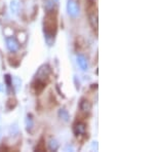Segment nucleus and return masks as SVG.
<instances>
[{
    "label": "nucleus",
    "instance_id": "f257e3e1",
    "mask_svg": "<svg viewBox=\"0 0 154 152\" xmlns=\"http://www.w3.org/2000/svg\"><path fill=\"white\" fill-rule=\"evenodd\" d=\"M43 29H44L46 41L48 42L49 39L54 40V35L57 33V29H58L57 12H54V11H46V14L44 17V22H43Z\"/></svg>",
    "mask_w": 154,
    "mask_h": 152
},
{
    "label": "nucleus",
    "instance_id": "f03ea898",
    "mask_svg": "<svg viewBox=\"0 0 154 152\" xmlns=\"http://www.w3.org/2000/svg\"><path fill=\"white\" fill-rule=\"evenodd\" d=\"M67 11H68L69 16L72 18H77L80 14V9H79L78 3L75 0H68V3H67Z\"/></svg>",
    "mask_w": 154,
    "mask_h": 152
},
{
    "label": "nucleus",
    "instance_id": "7ed1b4c3",
    "mask_svg": "<svg viewBox=\"0 0 154 152\" xmlns=\"http://www.w3.org/2000/svg\"><path fill=\"white\" fill-rule=\"evenodd\" d=\"M5 41H6V46L9 51L16 53V51H18L20 49V43L14 37H7Z\"/></svg>",
    "mask_w": 154,
    "mask_h": 152
},
{
    "label": "nucleus",
    "instance_id": "20e7f679",
    "mask_svg": "<svg viewBox=\"0 0 154 152\" xmlns=\"http://www.w3.org/2000/svg\"><path fill=\"white\" fill-rule=\"evenodd\" d=\"M51 67L48 65H43L42 67H40V69L38 70L36 74V79H39V80H43L45 81V78H48L49 73H51Z\"/></svg>",
    "mask_w": 154,
    "mask_h": 152
},
{
    "label": "nucleus",
    "instance_id": "39448f33",
    "mask_svg": "<svg viewBox=\"0 0 154 152\" xmlns=\"http://www.w3.org/2000/svg\"><path fill=\"white\" fill-rule=\"evenodd\" d=\"M73 131H74V134L76 136H81V135H84L85 134V131H86V126L85 123H76L74 124V128H73Z\"/></svg>",
    "mask_w": 154,
    "mask_h": 152
},
{
    "label": "nucleus",
    "instance_id": "423d86ee",
    "mask_svg": "<svg viewBox=\"0 0 154 152\" xmlns=\"http://www.w3.org/2000/svg\"><path fill=\"white\" fill-rule=\"evenodd\" d=\"M77 63H78L79 67L82 71H88V60L82 54H78L77 56Z\"/></svg>",
    "mask_w": 154,
    "mask_h": 152
},
{
    "label": "nucleus",
    "instance_id": "0eeeda50",
    "mask_svg": "<svg viewBox=\"0 0 154 152\" xmlns=\"http://www.w3.org/2000/svg\"><path fill=\"white\" fill-rule=\"evenodd\" d=\"M79 107H80V110L82 111V112H89V111H91V103H89L88 100H85V99L81 100Z\"/></svg>",
    "mask_w": 154,
    "mask_h": 152
},
{
    "label": "nucleus",
    "instance_id": "6e6552de",
    "mask_svg": "<svg viewBox=\"0 0 154 152\" xmlns=\"http://www.w3.org/2000/svg\"><path fill=\"white\" fill-rule=\"evenodd\" d=\"M45 86H46L45 81L39 80V79H36L35 83H34V88L36 89V93H40V92H42Z\"/></svg>",
    "mask_w": 154,
    "mask_h": 152
},
{
    "label": "nucleus",
    "instance_id": "1a4fd4ad",
    "mask_svg": "<svg viewBox=\"0 0 154 152\" xmlns=\"http://www.w3.org/2000/svg\"><path fill=\"white\" fill-rule=\"evenodd\" d=\"M89 22H91V26L94 27V29L98 28V14H95V12L89 14Z\"/></svg>",
    "mask_w": 154,
    "mask_h": 152
},
{
    "label": "nucleus",
    "instance_id": "9d476101",
    "mask_svg": "<svg viewBox=\"0 0 154 152\" xmlns=\"http://www.w3.org/2000/svg\"><path fill=\"white\" fill-rule=\"evenodd\" d=\"M54 0H44V8L46 9V11H54Z\"/></svg>",
    "mask_w": 154,
    "mask_h": 152
},
{
    "label": "nucleus",
    "instance_id": "9b49d317",
    "mask_svg": "<svg viewBox=\"0 0 154 152\" xmlns=\"http://www.w3.org/2000/svg\"><path fill=\"white\" fill-rule=\"evenodd\" d=\"M48 148H49V150H51V151L58 150V148H59L58 141H57L56 139H51L48 142Z\"/></svg>",
    "mask_w": 154,
    "mask_h": 152
},
{
    "label": "nucleus",
    "instance_id": "f8f14e48",
    "mask_svg": "<svg viewBox=\"0 0 154 152\" xmlns=\"http://www.w3.org/2000/svg\"><path fill=\"white\" fill-rule=\"evenodd\" d=\"M59 117L62 119V120L65 121V123L69 121V113H68V111L65 110V109H61V110L59 111Z\"/></svg>",
    "mask_w": 154,
    "mask_h": 152
},
{
    "label": "nucleus",
    "instance_id": "ddd939ff",
    "mask_svg": "<svg viewBox=\"0 0 154 152\" xmlns=\"http://www.w3.org/2000/svg\"><path fill=\"white\" fill-rule=\"evenodd\" d=\"M16 106H17V101L14 99H9L8 101H7L6 107H7V109H8V110H11V109H14Z\"/></svg>",
    "mask_w": 154,
    "mask_h": 152
},
{
    "label": "nucleus",
    "instance_id": "4468645a",
    "mask_svg": "<svg viewBox=\"0 0 154 152\" xmlns=\"http://www.w3.org/2000/svg\"><path fill=\"white\" fill-rule=\"evenodd\" d=\"M26 123H27V129H28V131H31V129L33 128V126H34V123H33V119H32L31 115H30V116L28 115V117H27Z\"/></svg>",
    "mask_w": 154,
    "mask_h": 152
},
{
    "label": "nucleus",
    "instance_id": "2eb2a0df",
    "mask_svg": "<svg viewBox=\"0 0 154 152\" xmlns=\"http://www.w3.org/2000/svg\"><path fill=\"white\" fill-rule=\"evenodd\" d=\"M45 150V145H44L43 139H41L40 142L38 143V145L36 146V151H44Z\"/></svg>",
    "mask_w": 154,
    "mask_h": 152
},
{
    "label": "nucleus",
    "instance_id": "dca6fc26",
    "mask_svg": "<svg viewBox=\"0 0 154 152\" xmlns=\"http://www.w3.org/2000/svg\"><path fill=\"white\" fill-rule=\"evenodd\" d=\"M11 11L14 12H17V11H18V3H17V1L11 2Z\"/></svg>",
    "mask_w": 154,
    "mask_h": 152
},
{
    "label": "nucleus",
    "instance_id": "f3484780",
    "mask_svg": "<svg viewBox=\"0 0 154 152\" xmlns=\"http://www.w3.org/2000/svg\"><path fill=\"white\" fill-rule=\"evenodd\" d=\"M5 81H6V83H7V85L8 86H11V75H7L5 76Z\"/></svg>",
    "mask_w": 154,
    "mask_h": 152
}]
</instances>
